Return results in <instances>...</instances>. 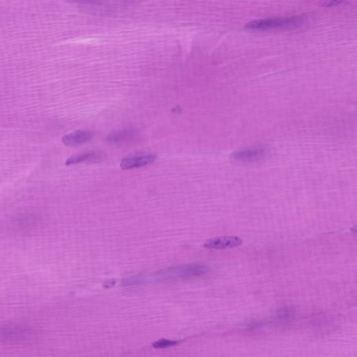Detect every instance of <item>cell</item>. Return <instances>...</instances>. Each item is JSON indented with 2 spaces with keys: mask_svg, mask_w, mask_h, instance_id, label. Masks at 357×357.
Returning <instances> with one entry per match:
<instances>
[{
  "mask_svg": "<svg viewBox=\"0 0 357 357\" xmlns=\"http://www.w3.org/2000/svg\"><path fill=\"white\" fill-rule=\"evenodd\" d=\"M207 266L202 264H188L184 265L173 266L161 270L150 275L132 277L124 279L123 284L125 286L137 285L150 282L167 281L179 278L191 279L200 278L209 272Z\"/></svg>",
  "mask_w": 357,
  "mask_h": 357,
  "instance_id": "6da1fadb",
  "label": "cell"
},
{
  "mask_svg": "<svg viewBox=\"0 0 357 357\" xmlns=\"http://www.w3.org/2000/svg\"><path fill=\"white\" fill-rule=\"evenodd\" d=\"M35 330L25 326L14 325L0 327V342L9 344H25L37 338Z\"/></svg>",
  "mask_w": 357,
  "mask_h": 357,
  "instance_id": "7a4b0ae2",
  "label": "cell"
},
{
  "mask_svg": "<svg viewBox=\"0 0 357 357\" xmlns=\"http://www.w3.org/2000/svg\"><path fill=\"white\" fill-rule=\"evenodd\" d=\"M305 23V19L301 16L285 18V19H275L259 20V21L250 22L246 25L248 30L266 31L275 30V29H285L295 28Z\"/></svg>",
  "mask_w": 357,
  "mask_h": 357,
  "instance_id": "3957f363",
  "label": "cell"
},
{
  "mask_svg": "<svg viewBox=\"0 0 357 357\" xmlns=\"http://www.w3.org/2000/svg\"><path fill=\"white\" fill-rule=\"evenodd\" d=\"M242 239L239 237L222 236L209 239L204 246L208 249L222 250L237 247L242 245Z\"/></svg>",
  "mask_w": 357,
  "mask_h": 357,
  "instance_id": "277c9868",
  "label": "cell"
},
{
  "mask_svg": "<svg viewBox=\"0 0 357 357\" xmlns=\"http://www.w3.org/2000/svg\"><path fill=\"white\" fill-rule=\"evenodd\" d=\"M268 150L264 147L246 149L234 154V159L242 163H251L262 160L267 155Z\"/></svg>",
  "mask_w": 357,
  "mask_h": 357,
  "instance_id": "5b68a950",
  "label": "cell"
},
{
  "mask_svg": "<svg viewBox=\"0 0 357 357\" xmlns=\"http://www.w3.org/2000/svg\"><path fill=\"white\" fill-rule=\"evenodd\" d=\"M93 136L94 133L89 130H76L64 135L61 141L65 146L75 147L90 142Z\"/></svg>",
  "mask_w": 357,
  "mask_h": 357,
  "instance_id": "8992f818",
  "label": "cell"
},
{
  "mask_svg": "<svg viewBox=\"0 0 357 357\" xmlns=\"http://www.w3.org/2000/svg\"><path fill=\"white\" fill-rule=\"evenodd\" d=\"M156 160H157V157L155 155L124 158L121 161L120 167L123 170L133 169V168H140L152 164Z\"/></svg>",
  "mask_w": 357,
  "mask_h": 357,
  "instance_id": "52a82bcc",
  "label": "cell"
},
{
  "mask_svg": "<svg viewBox=\"0 0 357 357\" xmlns=\"http://www.w3.org/2000/svg\"><path fill=\"white\" fill-rule=\"evenodd\" d=\"M103 159H104V155L102 152H88L70 157L69 159H67L66 165L70 166V165L79 164L81 163H99L102 161Z\"/></svg>",
  "mask_w": 357,
  "mask_h": 357,
  "instance_id": "ba28073f",
  "label": "cell"
},
{
  "mask_svg": "<svg viewBox=\"0 0 357 357\" xmlns=\"http://www.w3.org/2000/svg\"><path fill=\"white\" fill-rule=\"evenodd\" d=\"M137 133L136 130L127 129L119 130V131L114 132L110 133L107 137V141L111 144H122V143L130 142L136 138Z\"/></svg>",
  "mask_w": 357,
  "mask_h": 357,
  "instance_id": "9c48e42d",
  "label": "cell"
},
{
  "mask_svg": "<svg viewBox=\"0 0 357 357\" xmlns=\"http://www.w3.org/2000/svg\"><path fill=\"white\" fill-rule=\"evenodd\" d=\"M295 311L291 306H285L278 309L275 313V320L277 322H287L293 320L295 317Z\"/></svg>",
  "mask_w": 357,
  "mask_h": 357,
  "instance_id": "30bf717a",
  "label": "cell"
},
{
  "mask_svg": "<svg viewBox=\"0 0 357 357\" xmlns=\"http://www.w3.org/2000/svg\"><path fill=\"white\" fill-rule=\"evenodd\" d=\"M179 343L177 340H168V339H161L153 343V347L157 349H164L177 345Z\"/></svg>",
  "mask_w": 357,
  "mask_h": 357,
  "instance_id": "8fae6325",
  "label": "cell"
},
{
  "mask_svg": "<svg viewBox=\"0 0 357 357\" xmlns=\"http://www.w3.org/2000/svg\"><path fill=\"white\" fill-rule=\"evenodd\" d=\"M69 3L82 4V5H98L101 0H66Z\"/></svg>",
  "mask_w": 357,
  "mask_h": 357,
  "instance_id": "7c38bea8",
  "label": "cell"
},
{
  "mask_svg": "<svg viewBox=\"0 0 357 357\" xmlns=\"http://www.w3.org/2000/svg\"><path fill=\"white\" fill-rule=\"evenodd\" d=\"M343 0H327L324 3V5L326 6H333V5H338V4L342 3Z\"/></svg>",
  "mask_w": 357,
  "mask_h": 357,
  "instance_id": "4fadbf2b",
  "label": "cell"
}]
</instances>
